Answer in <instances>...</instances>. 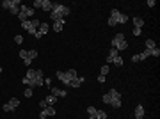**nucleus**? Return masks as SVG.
I'll list each match as a JSON object with an SVG mask.
<instances>
[{
	"label": "nucleus",
	"instance_id": "nucleus-1",
	"mask_svg": "<svg viewBox=\"0 0 160 119\" xmlns=\"http://www.w3.org/2000/svg\"><path fill=\"white\" fill-rule=\"evenodd\" d=\"M69 14V7L68 5H62V4H53L52 11H50V20L57 21V20H64Z\"/></svg>",
	"mask_w": 160,
	"mask_h": 119
},
{
	"label": "nucleus",
	"instance_id": "nucleus-2",
	"mask_svg": "<svg viewBox=\"0 0 160 119\" xmlns=\"http://www.w3.org/2000/svg\"><path fill=\"white\" fill-rule=\"evenodd\" d=\"M2 5L4 9H7V11H11V14H14V16H18L20 14V5H21V2L20 0H2Z\"/></svg>",
	"mask_w": 160,
	"mask_h": 119
},
{
	"label": "nucleus",
	"instance_id": "nucleus-3",
	"mask_svg": "<svg viewBox=\"0 0 160 119\" xmlns=\"http://www.w3.org/2000/svg\"><path fill=\"white\" fill-rule=\"evenodd\" d=\"M34 7H29V5H20V14H18V20H21V21H27L29 18H32L34 16Z\"/></svg>",
	"mask_w": 160,
	"mask_h": 119
},
{
	"label": "nucleus",
	"instance_id": "nucleus-4",
	"mask_svg": "<svg viewBox=\"0 0 160 119\" xmlns=\"http://www.w3.org/2000/svg\"><path fill=\"white\" fill-rule=\"evenodd\" d=\"M32 5H34V11L36 9H43V11H52V2H50V0H36V2L34 4H32Z\"/></svg>",
	"mask_w": 160,
	"mask_h": 119
},
{
	"label": "nucleus",
	"instance_id": "nucleus-5",
	"mask_svg": "<svg viewBox=\"0 0 160 119\" xmlns=\"http://www.w3.org/2000/svg\"><path fill=\"white\" fill-rule=\"evenodd\" d=\"M18 105H20V100H18V98H11V100L4 105V112H13V110H16Z\"/></svg>",
	"mask_w": 160,
	"mask_h": 119
},
{
	"label": "nucleus",
	"instance_id": "nucleus-6",
	"mask_svg": "<svg viewBox=\"0 0 160 119\" xmlns=\"http://www.w3.org/2000/svg\"><path fill=\"white\" fill-rule=\"evenodd\" d=\"M55 116V109H53L52 105L45 107V109H41V114H39V119H46V117H52Z\"/></svg>",
	"mask_w": 160,
	"mask_h": 119
},
{
	"label": "nucleus",
	"instance_id": "nucleus-7",
	"mask_svg": "<svg viewBox=\"0 0 160 119\" xmlns=\"http://www.w3.org/2000/svg\"><path fill=\"white\" fill-rule=\"evenodd\" d=\"M48 30H50V25H48V23H45V21H41V25L37 27V32H36V36H34V37L41 39V37L45 36V34H46Z\"/></svg>",
	"mask_w": 160,
	"mask_h": 119
},
{
	"label": "nucleus",
	"instance_id": "nucleus-8",
	"mask_svg": "<svg viewBox=\"0 0 160 119\" xmlns=\"http://www.w3.org/2000/svg\"><path fill=\"white\" fill-rule=\"evenodd\" d=\"M123 41H126V39H125V32H119V34H116V36L112 37V48H116V50H117V48L121 46V43H123Z\"/></svg>",
	"mask_w": 160,
	"mask_h": 119
},
{
	"label": "nucleus",
	"instance_id": "nucleus-9",
	"mask_svg": "<svg viewBox=\"0 0 160 119\" xmlns=\"http://www.w3.org/2000/svg\"><path fill=\"white\" fill-rule=\"evenodd\" d=\"M50 94H52V96H55V98H66V96H68V92H66V91L57 89V87H50Z\"/></svg>",
	"mask_w": 160,
	"mask_h": 119
},
{
	"label": "nucleus",
	"instance_id": "nucleus-10",
	"mask_svg": "<svg viewBox=\"0 0 160 119\" xmlns=\"http://www.w3.org/2000/svg\"><path fill=\"white\" fill-rule=\"evenodd\" d=\"M117 55H119V52H117L116 48H110L109 55H107V59H105V64H107V66H110V64H112V61H114V57H117Z\"/></svg>",
	"mask_w": 160,
	"mask_h": 119
},
{
	"label": "nucleus",
	"instance_id": "nucleus-11",
	"mask_svg": "<svg viewBox=\"0 0 160 119\" xmlns=\"http://www.w3.org/2000/svg\"><path fill=\"white\" fill-rule=\"evenodd\" d=\"M43 85V69H36V77H34V87H41Z\"/></svg>",
	"mask_w": 160,
	"mask_h": 119
},
{
	"label": "nucleus",
	"instance_id": "nucleus-12",
	"mask_svg": "<svg viewBox=\"0 0 160 119\" xmlns=\"http://www.w3.org/2000/svg\"><path fill=\"white\" fill-rule=\"evenodd\" d=\"M21 29L29 30V34H34V36H36V32H37L34 27H32V21H30V20H27V21H21Z\"/></svg>",
	"mask_w": 160,
	"mask_h": 119
},
{
	"label": "nucleus",
	"instance_id": "nucleus-13",
	"mask_svg": "<svg viewBox=\"0 0 160 119\" xmlns=\"http://www.w3.org/2000/svg\"><path fill=\"white\" fill-rule=\"evenodd\" d=\"M57 78L64 84V85H69V77H68V75H66V71H57Z\"/></svg>",
	"mask_w": 160,
	"mask_h": 119
},
{
	"label": "nucleus",
	"instance_id": "nucleus-14",
	"mask_svg": "<svg viewBox=\"0 0 160 119\" xmlns=\"http://www.w3.org/2000/svg\"><path fill=\"white\" fill-rule=\"evenodd\" d=\"M82 82H84V77H77V78H73V80L69 82V87L77 89V87H80V85H82Z\"/></svg>",
	"mask_w": 160,
	"mask_h": 119
},
{
	"label": "nucleus",
	"instance_id": "nucleus-15",
	"mask_svg": "<svg viewBox=\"0 0 160 119\" xmlns=\"http://www.w3.org/2000/svg\"><path fill=\"white\" fill-rule=\"evenodd\" d=\"M64 21H66V20H57V21H53V30H55V32H61L62 29H64Z\"/></svg>",
	"mask_w": 160,
	"mask_h": 119
},
{
	"label": "nucleus",
	"instance_id": "nucleus-16",
	"mask_svg": "<svg viewBox=\"0 0 160 119\" xmlns=\"http://www.w3.org/2000/svg\"><path fill=\"white\" fill-rule=\"evenodd\" d=\"M133 114H135V117H137V119H142V116H144V107H142V105H137Z\"/></svg>",
	"mask_w": 160,
	"mask_h": 119
},
{
	"label": "nucleus",
	"instance_id": "nucleus-17",
	"mask_svg": "<svg viewBox=\"0 0 160 119\" xmlns=\"http://www.w3.org/2000/svg\"><path fill=\"white\" fill-rule=\"evenodd\" d=\"M107 94H109V98H110V100H117V98H121V92H119V91H116V89H110ZM109 105H110V103H109Z\"/></svg>",
	"mask_w": 160,
	"mask_h": 119
},
{
	"label": "nucleus",
	"instance_id": "nucleus-18",
	"mask_svg": "<svg viewBox=\"0 0 160 119\" xmlns=\"http://www.w3.org/2000/svg\"><path fill=\"white\" fill-rule=\"evenodd\" d=\"M96 112H98V109L96 107H87V114H89V119H96Z\"/></svg>",
	"mask_w": 160,
	"mask_h": 119
},
{
	"label": "nucleus",
	"instance_id": "nucleus-19",
	"mask_svg": "<svg viewBox=\"0 0 160 119\" xmlns=\"http://www.w3.org/2000/svg\"><path fill=\"white\" fill-rule=\"evenodd\" d=\"M142 25H144V20L139 18V16H135V18H133V27H135V29H142Z\"/></svg>",
	"mask_w": 160,
	"mask_h": 119
},
{
	"label": "nucleus",
	"instance_id": "nucleus-20",
	"mask_svg": "<svg viewBox=\"0 0 160 119\" xmlns=\"http://www.w3.org/2000/svg\"><path fill=\"white\" fill-rule=\"evenodd\" d=\"M43 100H45L46 105H55L57 103V98H55V96H52V94H48L46 98H43Z\"/></svg>",
	"mask_w": 160,
	"mask_h": 119
},
{
	"label": "nucleus",
	"instance_id": "nucleus-21",
	"mask_svg": "<svg viewBox=\"0 0 160 119\" xmlns=\"http://www.w3.org/2000/svg\"><path fill=\"white\" fill-rule=\"evenodd\" d=\"M149 55H151V50H148V48H146L142 53H139V61H146Z\"/></svg>",
	"mask_w": 160,
	"mask_h": 119
},
{
	"label": "nucleus",
	"instance_id": "nucleus-22",
	"mask_svg": "<svg viewBox=\"0 0 160 119\" xmlns=\"http://www.w3.org/2000/svg\"><path fill=\"white\" fill-rule=\"evenodd\" d=\"M27 57H29L30 61H34V59L37 57V50H34V48H32V50H29V52H27Z\"/></svg>",
	"mask_w": 160,
	"mask_h": 119
},
{
	"label": "nucleus",
	"instance_id": "nucleus-23",
	"mask_svg": "<svg viewBox=\"0 0 160 119\" xmlns=\"http://www.w3.org/2000/svg\"><path fill=\"white\" fill-rule=\"evenodd\" d=\"M146 48H148V50H153V48H157L155 41H153V39H146Z\"/></svg>",
	"mask_w": 160,
	"mask_h": 119
},
{
	"label": "nucleus",
	"instance_id": "nucleus-24",
	"mask_svg": "<svg viewBox=\"0 0 160 119\" xmlns=\"http://www.w3.org/2000/svg\"><path fill=\"white\" fill-rule=\"evenodd\" d=\"M66 75L69 77V80H73V78H77V77H78V75H77V71H75V69H68V71H66Z\"/></svg>",
	"mask_w": 160,
	"mask_h": 119
},
{
	"label": "nucleus",
	"instance_id": "nucleus-25",
	"mask_svg": "<svg viewBox=\"0 0 160 119\" xmlns=\"http://www.w3.org/2000/svg\"><path fill=\"white\" fill-rule=\"evenodd\" d=\"M110 105L114 107V109H119V107H121V98H117V100H110Z\"/></svg>",
	"mask_w": 160,
	"mask_h": 119
},
{
	"label": "nucleus",
	"instance_id": "nucleus-26",
	"mask_svg": "<svg viewBox=\"0 0 160 119\" xmlns=\"http://www.w3.org/2000/svg\"><path fill=\"white\" fill-rule=\"evenodd\" d=\"M112 64L114 66H123V59L117 55V57H114V61H112Z\"/></svg>",
	"mask_w": 160,
	"mask_h": 119
},
{
	"label": "nucleus",
	"instance_id": "nucleus-27",
	"mask_svg": "<svg viewBox=\"0 0 160 119\" xmlns=\"http://www.w3.org/2000/svg\"><path fill=\"white\" fill-rule=\"evenodd\" d=\"M96 119H107V112L105 110H98L96 112Z\"/></svg>",
	"mask_w": 160,
	"mask_h": 119
},
{
	"label": "nucleus",
	"instance_id": "nucleus-28",
	"mask_svg": "<svg viewBox=\"0 0 160 119\" xmlns=\"http://www.w3.org/2000/svg\"><path fill=\"white\" fill-rule=\"evenodd\" d=\"M119 14H121V13H119V11H117V9H112V13H110V18L117 21V18H119Z\"/></svg>",
	"mask_w": 160,
	"mask_h": 119
},
{
	"label": "nucleus",
	"instance_id": "nucleus-29",
	"mask_svg": "<svg viewBox=\"0 0 160 119\" xmlns=\"http://www.w3.org/2000/svg\"><path fill=\"white\" fill-rule=\"evenodd\" d=\"M128 21V16L126 14H119V18H117V23H126Z\"/></svg>",
	"mask_w": 160,
	"mask_h": 119
},
{
	"label": "nucleus",
	"instance_id": "nucleus-30",
	"mask_svg": "<svg viewBox=\"0 0 160 119\" xmlns=\"http://www.w3.org/2000/svg\"><path fill=\"white\" fill-rule=\"evenodd\" d=\"M109 71H110V66H107V64H103V66H101V75L105 77V75L109 73Z\"/></svg>",
	"mask_w": 160,
	"mask_h": 119
},
{
	"label": "nucleus",
	"instance_id": "nucleus-31",
	"mask_svg": "<svg viewBox=\"0 0 160 119\" xmlns=\"http://www.w3.org/2000/svg\"><path fill=\"white\" fill-rule=\"evenodd\" d=\"M32 92H34V91H32L30 87H27V89L23 91V94H25V98H30V96H32Z\"/></svg>",
	"mask_w": 160,
	"mask_h": 119
},
{
	"label": "nucleus",
	"instance_id": "nucleus-32",
	"mask_svg": "<svg viewBox=\"0 0 160 119\" xmlns=\"http://www.w3.org/2000/svg\"><path fill=\"white\" fill-rule=\"evenodd\" d=\"M14 41H16V45H21V43H23V37H21L20 34H16L14 36Z\"/></svg>",
	"mask_w": 160,
	"mask_h": 119
},
{
	"label": "nucleus",
	"instance_id": "nucleus-33",
	"mask_svg": "<svg viewBox=\"0 0 160 119\" xmlns=\"http://www.w3.org/2000/svg\"><path fill=\"white\" fill-rule=\"evenodd\" d=\"M20 59H27V50H20Z\"/></svg>",
	"mask_w": 160,
	"mask_h": 119
},
{
	"label": "nucleus",
	"instance_id": "nucleus-34",
	"mask_svg": "<svg viewBox=\"0 0 160 119\" xmlns=\"http://www.w3.org/2000/svg\"><path fill=\"white\" fill-rule=\"evenodd\" d=\"M151 55H153V57H158V55H160V50H158V48H153V50H151Z\"/></svg>",
	"mask_w": 160,
	"mask_h": 119
},
{
	"label": "nucleus",
	"instance_id": "nucleus-35",
	"mask_svg": "<svg viewBox=\"0 0 160 119\" xmlns=\"http://www.w3.org/2000/svg\"><path fill=\"white\" fill-rule=\"evenodd\" d=\"M103 103H110V98H109V94H103Z\"/></svg>",
	"mask_w": 160,
	"mask_h": 119
},
{
	"label": "nucleus",
	"instance_id": "nucleus-36",
	"mask_svg": "<svg viewBox=\"0 0 160 119\" xmlns=\"http://www.w3.org/2000/svg\"><path fill=\"white\" fill-rule=\"evenodd\" d=\"M23 64H25V66H27V68H29V66H30V64H32V61H30V59H29V57H27V59H25V61H23Z\"/></svg>",
	"mask_w": 160,
	"mask_h": 119
},
{
	"label": "nucleus",
	"instance_id": "nucleus-37",
	"mask_svg": "<svg viewBox=\"0 0 160 119\" xmlns=\"http://www.w3.org/2000/svg\"><path fill=\"white\" fill-rule=\"evenodd\" d=\"M133 36H141V29H135L133 27Z\"/></svg>",
	"mask_w": 160,
	"mask_h": 119
},
{
	"label": "nucleus",
	"instance_id": "nucleus-38",
	"mask_svg": "<svg viewBox=\"0 0 160 119\" xmlns=\"http://www.w3.org/2000/svg\"><path fill=\"white\" fill-rule=\"evenodd\" d=\"M116 23H117V21H116V20H112V18H110V20H109V25H110V27H114V25H116Z\"/></svg>",
	"mask_w": 160,
	"mask_h": 119
},
{
	"label": "nucleus",
	"instance_id": "nucleus-39",
	"mask_svg": "<svg viewBox=\"0 0 160 119\" xmlns=\"http://www.w3.org/2000/svg\"><path fill=\"white\" fill-rule=\"evenodd\" d=\"M148 5L149 7H155V0H148Z\"/></svg>",
	"mask_w": 160,
	"mask_h": 119
},
{
	"label": "nucleus",
	"instance_id": "nucleus-40",
	"mask_svg": "<svg viewBox=\"0 0 160 119\" xmlns=\"http://www.w3.org/2000/svg\"><path fill=\"white\" fill-rule=\"evenodd\" d=\"M98 82H100V84H103V82H105V77H103V75H100V77H98Z\"/></svg>",
	"mask_w": 160,
	"mask_h": 119
},
{
	"label": "nucleus",
	"instance_id": "nucleus-41",
	"mask_svg": "<svg viewBox=\"0 0 160 119\" xmlns=\"http://www.w3.org/2000/svg\"><path fill=\"white\" fill-rule=\"evenodd\" d=\"M39 105H41V109H45V107H48V105L45 103V100H41V101H39Z\"/></svg>",
	"mask_w": 160,
	"mask_h": 119
},
{
	"label": "nucleus",
	"instance_id": "nucleus-42",
	"mask_svg": "<svg viewBox=\"0 0 160 119\" xmlns=\"http://www.w3.org/2000/svg\"><path fill=\"white\" fill-rule=\"evenodd\" d=\"M132 62H139V55H133L132 57Z\"/></svg>",
	"mask_w": 160,
	"mask_h": 119
},
{
	"label": "nucleus",
	"instance_id": "nucleus-43",
	"mask_svg": "<svg viewBox=\"0 0 160 119\" xmlns=\"http://www.w3.org/2000/svg\"><path fill=\"white\" fill-rule=\"evenodd\" d=\"M0 75H2V68H0Z\"/></svg>",
	"mask_w": 160,
	"mask_h": 119
}]
</instances>
